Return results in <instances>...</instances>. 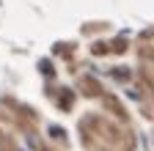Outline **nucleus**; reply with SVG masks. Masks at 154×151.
<instances>
[]
</instances>
